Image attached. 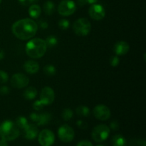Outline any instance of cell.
Here are the masks:
<instances>
[{"label": "cell", "mask_w": 146, "mask_h": 146, "mask_svg": "<svg viewBox=\"0 0 146 146\" xmlns=\"http://www.w3.org/2000/svg\"><path fill=\"white\" fill-rule=\"evenodd\" d=\"M38 25L31 19H22L14 22L11 27L13 34L21 40H28L36 34Z\"/></svg>", "instance_id": "obj_1"}, {"label": "cell", "mask_w": 146, "mask_h": 146, "mask_svg": "<svg viewBox=\"0 0 146 146\" xmlns=\"http://www.w3.org/2000/svg\"><path fill=\"white\" fill-rule=\"evenodd\" d=\"M25 49L26 53L29 57L39 58L45 54L47 46L44 40L40 38H34L27 42Z\"/></svg>", "instance_id": "obj_2"}, {"label": "cell", "mask_w": 146, "mask_h": 146, "mask_svg": "<svg viewBox=\"0 0 146 146\" xmlns=\"http://www.w3.org/2000/svg\"><path fill=\"white\" fill-rule=\"evenodd\" d=\"M19 135V130L14 122L5 121L0 125V137L6 141L17 139Z\"/></svg>", "instance_id": "obj_3"}, {"label": "cell", "mask_w": 146, "mask_h": 146, "mask_svg": "<svg viewBox=\"0 0 146 146\" xmlns=\"http://www.w3.org/2000/svg\"><path fill=\"white\" fill-rule=\"evenodd\" d=\"M73 30L76 35L80 36H85L88 35L91 31V22L86 18L78 19L74 21L73 24Z\"/></svg>", "instance_id": "obj_4"}, {"label": "cell", "mask_w": 146, "mask_h": 146, "mask_svg": "<svg viewBox=\"0 0 146 146\" xmlns=\"http://www.w3.org/2000/svg\"><path fill=\"white\" fill-rule=\"evenodd\" d=\"M110 135V128L104 124L98 125L92 131V138L96 142L101 143L106 141Z\"/></svg>", "instance_id": "obj_5"}, {"label": "cell", "mask_w": 146, "mask_h": 146, "mask_svg": "<svg viewBox=\"0 0 146 146\" xmlns=\"http://www.w3.org/2000/svg\"><path fill=\"white\" fill-rule=\"evenodd\" d=\"M76 10V4L71 0H63L59 3L58 12L63 17H68L74 14Z\"/></svg>", "instance_id": "obj_6"}, {"label": "cell", "mask_w": 146, "mask_h": 146, "mask_svg": "<svg viewBox=\"0 0 146 146\" xmlns=\"http://www.w3.org/2000/svg\"><path fill=\"white\" fill-rule=\"evenodd\" d=\"M58 135L59 139L64 143H70L74 140L75 133L71 126L64 124L58 128Z\"/></svg>", "instance_id": "obj_7"}, {"label": "cell", "mask_w": 146, "mask_h": 146, "mask_svg": "<svg viewBox=\"0 0 146 146\" xmlns=\"http://www.w3.org/2000/svg\"><path fill=\"white\" fill-rule=\"evenodd\" d=\"M38 140L41 146H51L55 141V135L50 130L44 129L38 134Z\"/></svg>", "instance_id": "obj_8"}, {"label": "cell", "mask_w": 146, "mask_h": 146, "mask_svg": "<svg viewBox=\"0 0 146 146\" xmlns=\"http://www.w3.org/2000/svg\"><path fill=\"white\" fill-rule=\"evenodd\" d=\"M88 14L91 18H92L94 20L100 21L105 17L106 10L102 5L96 3V4H91L88 9Z\"/></svg>", "instance_id": "obj_9"}, {"label": "cell", "mask_w": 146, "mask_h": 146, "mask_svg": "<svg viewBox=\"0 0 146 146\" xmlns=\"http://www.w3.org/2000/svg\"><path fill=\"white\" fill-rule=\"evenodd\" d=\"M29 83V79L25 74L18 73L12 76L11 78V84L16 88H23L27 87Z\"/></svg>", "instance_id": "obj_10"}, {"label": "cell", "mask_w": 146, "mask_h": 146, "mask_svg": "<svg viewBox=\"0 0 146 146\" xmlns=\"http://www.w3.org/2000/svg\"><path fill=\"white\" fill-rule=\"evenodd\" d=\"M55 99V93L51 87L46 86L42 88L40 94V101L44 105H50Z\"/></svg>", "instance_id": "obj_11"}, {"label": "cell", "mask_w": 146, "mask_h": 146, "mask_svg": "<svg viewBox=\"0 0 146 146\" xmlns=\"http://www.w3.org/2000/svg\"><path fill=\"white\" fill-rule=\"evenodd\" d=\"M94 115L97 119L101 121H106L111 117V111L109 108L105 105L100 104L97 105L94 108Z\"/></svg>", "instance_id": "obj_12"}, {"label": "cell", "mask_w": 146, "mask_h": 146, "mask_svg": "<svg viewBox=\"0 0 146 146\" xmlns=\"http://www.w3.org/2000/svg\"><path fill=\"white\" fill-rule=\"evenodd\" d=\"M24 138L28 140H34L38 134V129L34 124H28L24 129Z\"/></svg>", "instance_id": "obj_13"}, {"label": "cell", "mask_w": 146, "mask_h": 146, "mask_svg": "<svg viewBox=\"0 0 146 146\" xmlns=\"http://www.w3.org/2000/svg\"><path fill=\"white\" fill-rule=\"evenodd\" d=\"M114 52L116 56L125 55L129 51V44L124 41H120L114 46Z\"/></svg>", "instance_id": "obj_14"}, {"label": "cell", "mask_w": 146, "mask_h": 146, "mask_svg": "<svg viewBox=\"0 0 146 146\" xmlns=\"http://www.w3.org/2000/svg\"><path fill=\"white\" fill-rule=\"evenodd\" d=\"M24 69L28 74H35L39 70V64L36 61L29 60V61H27L24 63Z\"/></svg>", "instance_id": "obj_15"}, {"label": "cell", "mask_w": 146, "mask_h": 146, "mask_svg": "<svg viewBox=\"0 0 146 146\" xmlns=\"http://www.w3.org/2000/svg\"><path fill=\"white\" fill-rule=\"evenodd\" d=\"M52 119V116L51 114L49 113L44 112L43 113L39 114V117H38V120L36 123L37 125H47L48 123Z\"/></svg>", "instance_id": "obj_16"}, {"label": "cell", "mask_w": 146, "mask_h": 146, "mask_svg": "<svg viewBox=\"0 0 146 146\" xmlns=\"http://www.w3.org/2000/svg\"><path fill=\"white\" fill-rule=\"evenodd\" d=\"M41 14V9L38 4H31L29 9V14L33 19H37Z\"/></svg>", "instance_id": "obj_17"}, {"label": "cell", "mask_w": 146, "mask_h": 146, "mask_svg": "<svg viewBox=\"0 0 146 146\" xmlns=\"http://www.w3.org/2000/svg\"><path fill=\"white\" fill-rule=\"evenodd\" d=\"M37 90L34 87H29L27 89L24 90L23 93V96L27 100H33L36 97Z\"/></svg>", "instance_id": "obj_18"}, {"label": "cell", "mask_w": 146, "mask_h": 146, "mask_svg": "<svg viewBox=\"0 0 146 146\" xmlns=\"http://www.w3.org/2000/svg\"><path fill=\"white\" fill-rule=\"evenodd\" d=\"M111 143H112L113 146H126V140L123 135L120 134L114 135L113 137Z\"/></svg>", "instance_id": "obj_19"}, {"label": "cell", "mask_w": 146, "mask_h": 146, "mask_svg": "<svg viewBox=\"0 0 146 146\" xmlns=\"http://www.w3.org/2000/svg\"><path fill=\"white\" fill-rule=\"evenodd\" d=\"M55 10V5L52 1H46L44 4V11L47 15H51Z\"/></svg>", "instance_id": "obj_20"}, {"label": "cell", "mask_w": 146, "mask_h": 146, "mask_svg": "<svg viewBox=\"0 0 146 146\" xmlns=\"http://www.w3.org/2000/svg\"><path fill=\"white\" fill-rule=\"evenodd\" d=\"M77 115L80 116L87 117L90 115V109L86 106H80L76 110Z\"/></svg>", "instance_id": "obj_21"}, {"label": "cell", "mask_w": 146, "mask_h": 146, "mask_svg": "<svg viewBox=\"0 0 146 146\" xmlns=\"http://www.w3.org/2000/svg\"><path fill=\"white\" fill-rule=\"evenodd\" d=\"M15 124L18 128H21V129L24 130L29 123L28 121H27V119L25 117L19 116L18 118H17V120H16Z\"/></svg>", "instance_id": "obj_22"}, {"label": "cell", "mask_w": 146, "mask_h": 146, "mask_svg": "<svg viewBox=\"0 0 146 146\" xmlns=\"http://www.w3.org/2000/svg\"><path fill=\"white\" fill-rule=\"evenodd\" d=\"M43 70H44V72L46 75L50 76L55 75L56 73V69L55 66L51 65V64L46 65L43 68Z\"/></svg>", "instance_id": "obj_23"}, {"label": "cell", "mask_w": 146, "mask_h": 146, "mask_svg": "<svg viewBox=\"0 0 146 146\" xmlns=\"http://www.w3.org/2000/svg\"><path fill=\"white\" fill-rule=\"evenodd\" d=\"M61 116L64 121H69L74 116V112L70 108H65L61 113Z\"/></svg>", "instance_id": "obj_24"}, {"label": "cell", "mask_w": 146, "mask_h": 146, "mask_svg": "<svg viewBox=\"0 0 146 146\" xmlns=\"http://www.w3.org/2000/svg\"><path fill=\"white\" fill-rule=\"evenodd\" d=\"M47 47H54L57 45L58 44V39L55 36H49L46 38L45 41Z\"/></svg>", "instance_id": "obj_25"}, {"label": "cell", "mask_w": 146, "mask_h": 146, "mask_svg": "<svg viewBox=\"0 0 146 146\" xmlns=\"http://www.w3.org/2000/svg\"><path fill=\"white\" fill-rule=\"evenodd\" d=\"M129 146H146V143L143 140L135 138L130 141Z\"/></svg>", "instance_id": "obj_26"}, {"label": "cell", "mask_w": 146, "mask_h": 146, "mask_svg": "<svg viewBox=\"0 0 146 146\" xmlns=\"http://www.w3.org/2000/svg\"><path fill=\"white\" fill-rule=\"evenodd\" d=\"M58 27H59V28L61 29L66 30V29H68V27H69L70 23H69V21H68V20L63 19H61L58 21Z\"/></svg>", "instance_id": "obj_27"}, {"label": "cell", "mask_w": 146, "mask_h": 146, "mask_svg": "<svg viewBox=\"0 0 146 146\" xmlns=\"http://www.w3.org/2000/svg\"><path fill=\"white\" fill-rule=\"evenodd\" d=\"M9 76L6 71L0 70V84H5L8 81Z\"/></svg>", "instance_id": "obj_28"}, {"label": "cell", "mask_w": 146, "mask_h": 146, "mask_svg": "<svg viewBox=\"0 0 146 146\" xmlns=\"http://www.w3.org/2000/svg\"><path fill=\"white\" fill-rule=\"evenodd\" d=\"M110 65L113 67H116L119 65L120 59L118 56H113L110 58Z\"/></svg>", "instance_id": "obj_29"}, {"label": "cell", "mask_w": 146, "mask_h": 146, "mask_svg": "<svg viewBox=\"0 0 146 146\" xmlns=\"http://www.w3.org/2000/svg\"><path fill=\"white\" fill-rule=\"evenodd\" d=\"M44 104L41 102L40 100H37L33 104V108H34L35 111H41L43 109V107H44Z\"/></svg>", "instance_id": "obj_30"}, {"label": "cell", "mask_w": 146, "mask_h": 146, "mask_svg": "<svg viewBox=\"0 0 146 146\" xmlns=\"http://www.w3.org/2000/svg\"><path fill=\"white\" fill-rule=\"evenodd\" d=\"M38 0H19L20 4L23 6H29L36 2Z\"/></svg>", "instance_id": "obj_31"}, {"label": "cell", "mask_w": 146, "mask_h": 146, "mask_svg": "<svg viewBox=\"0 0 146 146\" xmlns=\"http://www.w3.org/2000/svg\"><path fill=\"white\" fill-rule=\"evenodd\" d=\"M30 119L33 121V122L36 123L37 121L38 120V117H39V114H38L37 113H31L29 115Z\"/></svg>", "instance_id": "obj_32"}, {"label": "cell", "mask_w": 146, "mask_h": 146, "mask_svg": "<svg viewBox=\"0 0 146 146\" xmlns=\"http://www.w3.org/2000/svg\"><path fill=\"white\" fill-rule=\"evenodd\" d=\"M110 127H111V129H113V131H117L119 128V123H118V121H113L110 124Z\"/></svg>", "instance_id": "obj_33"}, {"label": "cell", "mask_w": 146, "mask_h": 146, "mask_svg": "<svg viewBox=\"0 0 146 146\" xmlns=\"http://www.w3.org/2000/svg\"><path fill=\"white\" fill-rule=\"evenodd\" d=\"M10 92V89L7 86H2L0 88V94L1 95H7Z\"/></svg>", "instance_id": "obj_34"}, {"label": "cell", "mask_w": 146, "mask_h": 146, "mask_svg": "<svg viewBox=\"0 0 146 146\" xmlns=\"http://www.w3.org/2000/svg\"><path fill=\"white\" fill-rule=\"evenodd\" d=\"M76 146H93V145L88 141H81L77 144Z\"/></svg>", "instance_id": "obj_35"}, {"label": "cell", "mask_w": 146, "mask_h": 146, "mask_svg": "<svg viewBox=\"0 0 146 146\" xmlns=\"http://www.w3.org/2000/svg\"><path fill=\"white\" fill-rule=\"evenodd\" d=\"M76 124L80 128H81V129H86V127H87V124L84 121H81V120H79V121H77Z\"/></svg>", "instance_id": "obj_36"}, {"label": "cell", "mask_w": 146, "mask_h": 146, "mask_svg": "<svg viewBox=\"0 0 146 146\" xmlns=\"http://www.w3.org/2000/svg\"><path fill=\"white\" fill-rule=\"evenodd\" d=\"M38 25H39V27H41L42 29H46L48 28V23H47L46 21H44V20H41V21H39Z\"/></svg>", "instance_id": "obj_37"}, {"label": "cell", "mask_w": 146, "mask_h": 146, "mask_svg": "<svg viewBox=\"0 0 146 146\" xmlns=\"http://www.w3.org/2000/svg\"><path fill=\"white\" fill-rule=\"evenodd\" d=\"M77 3L80 7H83V6L87 4L86 0H77Z\"/></svg>", "instance_id": "obj_38"}, {"label": "cell", "mask_w": 146, "mask_h": 146, "mask_svg": "<svg viewBox=\"0 0 146 146\" xmlns=\"http://www.w3.org/2000/svg\"><path fill=\"white\" fill-rule=\"evenodd\" d=\"M0 146H8V144H7V141L1 139L0 140Z\"/></svg>", "instance_id": "obj_39"}, {"label": "cell", "mask_w": 146, "mask_h": 146, "mask_svg": "<svg viewBox=\"0 0 146 146\" xmlns=\"http://www.w3.org/2000/svg\"><path fill=\"white\" fill-rule=\"evenodd\" d=\"M97 1H98V0H86V3L87 4H96Z\"/></svg>", "instance_id": "obj_40"}, {"label": "cell", "mask_w": 146, "mask_h": 146, "mask_svg": "<svg viewBox=\"0 0 146 146\" xmlns=\"http://www.w3.org/2000/svg\"><path fill=\"white\" fill-rule=\"evenodd\" d=\"M4 58V52L3 50L0 49V60L3 59Z\"/></svg>", "instance_id": "obj_41"}, {"label": "cell", "mask_w": 146, "mask_h": 146, "mask_svg": "<svg viewBox=\"0 0 146 146\" xmlns=\"http://www.w3.org/2000/svg\"><path fill=\"white\" fill-rule=\"evenodd\" d=\"M1 1H2V0H0V4H1Z\"/></svg>", "instance_id": "obj_42"}, {"label": "cell", "mask_w": 146, "mask_h": 146, "mask_svg": "<svg viewBox=\"0 0 146 146\" xmlns=\"http://www.w3.org/2000/svg\"><path fill=\"white\" fill-rule=\"evenodd\" d=\"M96 146H103V145H96Z\"/></svg>", "instance_id": "obj_43"}]
</instances>
